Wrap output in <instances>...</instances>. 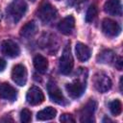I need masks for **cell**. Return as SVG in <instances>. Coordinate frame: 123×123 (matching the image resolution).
<instances>
[{"instance_id": "6da1fadb", "label": "cell", "mask_w": 123, "mask_h": 123, "mask_svg": "<svg viewBox=\"0 0 123 123\" xmlns=\"http://www.w3.org/2000/svg\"><path fill=\"white\" fill-rule=\"evenodd\" d=\"M73 66H74V61H73V57L71 54V48H70V43H69L64 47L62 54L60 58L59 69L62 74L68 75L69 73H71Z\"/></svg>"}, {"instance_id": "7a4b0ae2", "label": "cell", "mask_w": 123, "mask_h": 123, "mask_svg": "<svg viewBox=\"0 0 123 123\" xmlns=\"http://www.w3.org/2000/svg\"><path fill=\"white\" fill-rule=\"evenodd\" d=\"M27 11V4L24 0H13L8 7L7 12L11 18L16 23L18 22Z\"/></svg>"}, {"instance_id": "3957f363", "label": "cell", "mask_w": 123, "mask_h": 123, "mask_svg": "<svg viewBox=\"0 0 123 123\" xmlns=\"http://www.w3.org/2000/svg\"><path fill=\"white\" fill-rule=\"evenodd\" d=\"M92 83L95 89L100 93H105L109 91L111 87V80L104 72H97L92 78Z\"/></svg>"}, {"instance_id": "277c9868", "label": "cell", "mask_w": 123, "mask_h": 123, "mask_svg": "<svg viewBox=\"0 0 123 123\" xmlns=\"http://www.w3.org/2000/svg\"><path fill=\"white\" fill-rule=\"evenodd\" d=\"M37 14H38L39 19L42 22L49 23V22L53 21L57 17L58 12H57V10H56V8L54 6H52L49 3H46V4H43L39 8V10L37 12Z\"/></svg>"}, {"instance_id": "5b68a950", "label": "cell", "mask_w": 123, "mask_h": 123, "mask_svg": "<svg viewBox=\"0 0 123 123\" xmlns=\"http://www.w3.org/2000/svg\"><path fill=\"white\" fill-rule=\"evenodd\" d=\"M96 107H97V103L93 99H89L81 110V117H80L81 122H85V123L94 122L93 114L94 111H96Z\"/></svg>"}, {"instance_id": "8992f818", "label": "cell", "mask_w": 123, "mask_h": 123, "mask_svg": "<svg viewBox=\"0 0 123 123\" xmlns=\"http://www.w3.org/2000/svg\"><path fill=\"white\" fill-rule=\"evenodd\" d=\"M1 53L8 58H16L20 54V48L14 41L11 39H6L1 43L0 46Z\"/></svg>"}, {"instance_id": "52a82bcc", "label": "cell", "mask_w": 123, "mask_h": 123, "mask_svg": "<svg viewBox=\"0 0 123 123\" xmlns=\"http://www.w3.org/2000/svg\"><path fill=\"white\" fill-rule=\"evenodd\" d=\"M47 91L49 94L50 99L59 105H65L66 100L61 90V88L54 83V82H49L47 85Z\"/></svg>"}, {"instance_id": "ba28073f", "label": "cell", "mask_w": 123, "mask_h": 123, "mask_svg": "<svg viewBox=\"0 0 123 123\" xmlns=\"http://www.w3.org/2000/svg\"><path fill=\"white\" fill-rule=\"evenodd\" d=\"M12 81L20 86H23L26 85L27 82V70L23 64H16L13 66L12 70Z\"/></svg>"}, {"instance_id": "9c48e42d", "label": "cell", "mask_w": 123, "mask_h": 123, "mask_svg": "<svg viewBox=\"0 0 123 123\" xmlns=\"http://www.w3.org/2000/svg\"><path fill=\"white\" fill-rule=\"evenodd\" d=\"M65 89H66L68 95L71 98L76 99V98H79L80 96H82L83 93L85 92V90H86V83L83 82V81L77 80V81H75L73 83L67 84L65 86Z\"/></svg>"}, {"instance_id": "30bf717a", "label": "cell", "mask_w": 123, "mask_h": 123, "mask_svg": "<svg viewBox=\"0 0 123 123\" xmlns=\"http://www.w3.org/2000/svg\"><path fill=\"white\" fill-rule=\"evenodd\" d=\"M26 100L30 105L37 106L44 101V94L38 86H34L28 90L26 95Z\"/></svg>"}, {"instance_id": "8fae6325", "label": "cell", "mask_w": 123, "mask_h": 123, "mask_svg": "<svg viewBox=\"0 0 123 123\" xmlns=\"http://www.w3.org/2000/svg\"><path fill=\"white\" fill-rule=\"evenodd\" d=\"M102 30L108 37H116L120 34L121 28L117 22L111 18H105L102 21Z\"/></svg>"}, {"instance_id": "7c38bea8", "label": "cell", "mask_w": 123, "mask_h": 123, "mask_svg": "<svg viewBox=\"0 0 123 123\" xmlns=\"http://www.w3.org/2000/svg\"><path fill=\"white\" fill-rule=\"evenodd\" d=\"M75 27V19L72 15H68L62 19L58 24L59 31L63 35H70Z\"/></svg>"}, {"instance_id": "4fadbf2b", "label": "cell", "mask_w": 123, "mask_h": 123, "mask_svg": "<svg viewBox=\"0 0 123 123\" xmlns=\"http://www.w3.org/2000/svg\"><path fill=\"white\" fill-rule=\"evenodd\" d=\"M17 92L16 89L8 83H3L0 85V98L9 100V101H14L16 99Z\"/></svg>"}, {"instance_id": "5bb4252c", "label": "cell", "mask_w": 123, "mask_h": 123, "mask_svg": "<svg viewBox=\"0 0 123 123\" xmlns=\"http://www.w3.org/2000/svg\"><path fill=\"white\" fill-rule=\"evenodd\" d=\"M104 11L111 15H121L122 6L120 0H107L104 5Z\"/></svg>"}, {"instance_id": "9a60e30c", "label": "cell", "mask_w": 123, "mask_h": 123, "mask_svg": "<svg viewBox=\"0 0 123 123\" xmlns=\"http://www.w3.org/2000/svg\"><path fill=\"white\" fill-rule=\"evenodd\" d=\"M76 57L80 62H86L91 56V50L89 47L82 42H77L75 46Z\"/></svg>"}, {"instance_id": "2e32d148", "label": "cell", "mask_w": 123, "mask_h": 123, "mask_svg": "<svg viewBox=\"0 0 123 123\" xmlns=\"http://www.w3.org/2000/svg\"><path fill=\"white\" fill-rule=\"evenodd\" d=\"M38 31V26L35 21H29L27 22L20 30V35L23 37L30 38L33 37Z\"/></svg>"}, {"instance_id": "e0dca14e", "label": "cell", "mask_w": 123, "mask_h": 123, "mask_svg": "<svg viewBox=\"0 0 123 123\" xmlns=\"http://www.w3.org/2000/svg\"><path fill=\"white\" fill-rule=\"evenodd\" d=\"M33 62H34L35 68L39 73H45L47 71V68H48V61L42 55H37V56H35V58L33 60Z\"/></svg>"}, {"instance_id": "ac0fdd59", "label": "cell", "mask_w": 123, "mask_h": 123, "mask_svg": "<svg viewBox=\"0 0 123 123\" xmlns=\"http://www.w3.org/2000/svg\"><path fill=\"white\" fill-rule=\"evenodd\" d=\"M57 114V111L56 109L52 108V107H47L41 111H39L37 114V120H40V121H43V120H50V119H53L55 118Z\"/></svg>"}, {"instance_id": "d6986e66", "label": "cell", "mask_w": 123, "mask_h": 123, "mask_svg": "<svg viewBox=\"0 0 123 123\" xmlns=\"http://www.w3.org/2000/svg\"><path fill=\"white\" fill-rule=\"evenodd\" d=\"M114 60V53L110 49L102 50L97 56V62L99 63H111Z\"/></svg>"}, {"instance_id": "ffe728a7", "label": "cell", "mask_w": 123, "mask_h": 123, "mask_svg": "<svg viewBox=\"0 0 123 123\" xmlns=\"http://www.w3.org/2000/svg\"><path fill=\"white\" fill-rule=\"evenodd\" d=\"M110 107V111L113 114V115H118L121 113V111H122V104L120 102V100L118 99H115L113 101H111L109 105Z\"/></svg>"}, {"instance_id": "44dd1931", "label": "cell", "mask_w": 123, "mask_h": 123, "mask_svg": "<svg viewBox=\"0 0 123 123\" xmlns=\"http://www.w3.org/2000/svg\"><path fill=\"white\" fill-rule=\"evenodd\" d=\"M97 13H98V9L95 5H91L87 11H86V22H92L96 16H97Z\"/></svg>"}, {"instance_id": "7402d4cb", "label": "cell", "mask_w": 123, "mask_h": 123, "mask_svg": "<svg viewBox=\"0 0 123 123\" xmlns=\"http://www.w3.org/2000/svg\"><path fill=\"white\" fill-rule=\"evenodd\" d=\"M20 120L23 123H29L32 120V112L28 109H23L20 111Z\"/></svg>"}, {"instance_id": "603a6c76", "label": "cell", "mask_w": 123, "mask_h": 123, "mask_svg": "<svg viewBox=\"0 0 123 123\" xmlns=\"http://www.w3.org/2000/svg\"><path fill=\"white\" fill-rule=\"evenodd\" d=\"M60 121L64 122V123H74L75 122V119H74V117L71 114H69V113H63L60 117Z\"/></svg>"}, {"instance_id": "cb8c5ba5", "label": "cell", "mask_w": 123, "mask_h": 123, "mask_svg": "<svg viewBox=\"0 0 123 123\" xmlns=\"http://www.w3.org/2000/svg\"><path fill=\"white\" fill-rule=\"evenodd\" d=\"M122 63H123L122 58H121V57H118L117 60L115 61V67H116L118 70H122Z\"/></svg>"}, {"instance_id": "d4e9b609", "label": "cell", "mask_w": 123, "mask_h": 123, "mask_svg": "<svg viewBox=\"0 0 123 123\" xmlns=\"http://www.w3.org/2000/svg\"><path fill=\"white\" fill-rule=\"evenodd\" d=\"M6 65H7L6 62H5L3 59H1V58H0V72H2V71L6 68Z\"/></svg>"}, {"instance_id": "484cf974", "label": "cell", "mask_w": 123, "mask_h": 123, "mask_svg": "<svg viewBox=\"0 0 123 123\" xmlns=\"http://www.w3.org/2000/svg\"><path fill=\"white\" fill-rule=\"evenodd\" d=\"M119 86H120V91H122V77L120 78V83H119Z\"/></svg>"}, {"instance_id": "4316f807", "label": "cell", "mask_w": 123, "mask_h": 123, "mask_svg": "<svg viewBox=\"0 0 123 123\" xmlns=\"http://www.w3.org/2000/svg\"><path fill=\"white\" fill-rule=\"evenodd\" d=\"M30 1H32V2H35V1H36V0H30Z\"/></svg>"}]
</instances>
